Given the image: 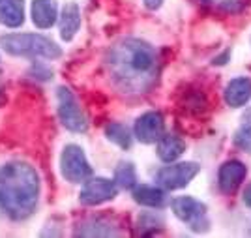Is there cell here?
I'll list each match as a JSON object with an SVG mask.
<instances>
[{"instance_id":"6da1fadb","label":"cell","mask_w":251,"mask_h":238,"mask_svg":"<svg viewBox=\"0 0 251 238\" xmlns=\"http://www.w3.org/2000/svg\"><path fill=\"white\" fill-rule=\"evenodd\" d=\"M105 68L118 92L145 96L157 83L159 54L156 47L139 38H122L109 47Z\"/></svg>"},{"instance_id":"7a4b0ae2","label":"cell","mask_w":251,"mask_h":238,"mask_svg":"<svg viewBox=\"0 0 251 238\" xmlns=\"http://www.w3.org/2000/svg\"><path fill=\"white\" fill-rule=\"evenodd\" d=\"M40 175L25 161L0 165V212L11 221H25L40 203Z\"/></svg>"},{"instance_id":"3957f363","label":"cell","mask_w":251,"mask_h":238,"mask_svg":"<svg viewBox=\"0 0 251 238\" xmlns=\"http://www.w3.org/2000/svg\"><path fill=\"white\" fill-rule=\"evenodd\" d=\"M2 49L11 56H28V58H47L56 60L62 56V49L58 43H54L51 38L43 34H6L0 38Z\"/></svg>"},{"instance_id":"277c9868","label":"cell","mask_w":251,"mask_h":238,"mask_svg":"<svg viewBox=\"0 0 251 238\" xmlns=\"http://www.w3.org/2000/svg\"><path fill=\"white\" fill-rule=\"evenodd\" d=\"M56 102H58V118L64 128L74 133H84L88 130V120L75 94L68 86H60L56 90Z\"/></svg>"},{"instance_id":"5b68a950","label":"cell","mask_w":251,"mask_h":238,"mask_svg":"<svg viewBox=\"0 0 251 238\" xmlns=\"http://www.w3.org/2000/svg\"><path fill=\"white\" fill-rule=\"evenodd\" d=\"M171 208H173V214L182 221L186 223L189 227L193 229L195 233H204L208 231V208L204 203L197 201L195 197H189V195H182L173 199L171 203Z\"/></svg>"},{"instance_id":"8992f818","label":"cell","mask_w":251,"mask_h":238,"mask_svg":"<svg viewBox=\"0 0 251 238\" xmlns=\"http://www.w3.org/2000/svg\"><path fill=\"white\" fill-rule=\"evenodd\" d=\"M60 173L72 184L86 182L92 176V167L79 145H66L60 154Z\"/></svg>"},{"instance_id":"52a82bcc","label":"cell","mask_w":251,"mask_h":238,"mask_svg":"<svg viewBox=\"0 0 251 238\" xmlns=\"http://www.w3.org/2000/svg\"><path fill=\"white\" fill-rule=\"evenodd\" d=\"M201 165L195 161H180V163H169V165L161 167L156 173V184L163 187L165 191H175V189H182L186 187L199 175Z\"/></svg>"},{"instance_id":"ba28073f","label":"cell","mask_w":251,"mask_h":238,"mask_svg":"<svg viewBox=\"0 0 251 238\" xmlns=\"http://www.w3.org/2000/svg\"><path fill=\"white\" fill-rule=\"evenodd\" d=\"M116 195H118V186L115 180H109L103 176H96V178L90 176L81 187L79 203L84 207H98L107 201H113Z\"/></svg>"},{"instance_id":"9c48e42d","label":"cell","mask_w":251,"mask_h":238,"mask_svg":"<svg viewBox=\"0 0 251 238\" xmlns=\"http://www.w3.org/2000/svg\"><path fill=\"white\" fill-rule=\"evenodd\" d=\"M165 132V120L159 111H147L141 116H137L133 124V135L139 143L143 145H152L157 143V139Z\"/></svg>"},{"instance_id":"30bf717a","label":"cell","mask_w":251,"mask_h":238,"mask_svg":"<svg viewBox=\"0 0 251 238\" xmlns=\"http://www.w3.org/2000/svg\"><path fill=\"white\" fill-rule=\"evenodd\" d=\"M248 176V167L240 159H227L218 171V187L223 195L236 193Z\"/></svg>"},{"instance_id":"8fae6325","label":"cell","mask_w":251,"mask_h":238,"mask_svg":"<svg viewBox=\"0 0 251 238\" xmlns=\"http://www.w3.org/2000/svg\"><path fill=\"white\" fill-rule=\"evenodd\" d=\"M223 100L230 109H240L246 107L251 100V77H234L230 79L225 90Z\"/></svg>"},{"instance_id":"7c38bea8","label":"cell","mask_w":251,"mask_h":238,"mask_svg":"<svg viewBox=\"0 0 251 238\" xmlns=\"http://www.w3.org/2000/svg\"><path fill=\"white\" fill-rule=\"evenodd\" d=\"M74 233L75 235H81V237H116L120 231L116 229V225L113 221L98 216V217H88L84 221H79Z\"/></svg>"},{"instance_id":"4fadbf2b","label":"cell","mask_w":251,"mask_h":238,"mask_svg":"<svg viewBox=\"0 0 251 238\" xmlns=\"http://www.w3.org/2000/svg\"><path fill=\"white\" fill-rule=\"evenodd\" d=\"M30 11L32 23L42 30L51 28L58 21V6L54 0H32Z\"/></svg>"},{"instance_id":"5bb4252c","label":"cell","mask_w":251,"mask_h":238,"mask_svg":"<svg viewBox=\"0 0 251 238\" xmlns=\"http://www.w3.org/2000/svg\"><path fill=\"white\" fill-rule=\"evenodd\" d=\"M186 152V141L175 133H163L157 139V158L163 163H173Z\"/></svg>"},{"instance_id":"9a60e30c","label":"cell","mask_w":251,"mask_h":238,"mask_svg":"<svg viewBox=\"0 0 251 238\" xmlns=\"http://www.w3.org/2000/svg\"><path fill=\"white\" fill-rule=\"evenodd\" d=\"M81 28V10L75 2H68L60 13V38L64 42H72Z\"/></svg>"},{"instance_id":"2e32d148","label":"cell","mask_w":251,"mask_h":238,"mask_svg":"<svg viewBox=\"0 0 251 238\" xmlns=\"http://www.w3.org/2000/svg\"><path fill=\"white\" fill-rule=\"evenodd\" d=\"M133 201L141 207L148 208H161L167 203V193L165 189L159 186H147V184H141L135 186L133 189Z\"/></svg>"},{"instance_id":"e0dca14e","label":"cell","mask_w":251,"mask_h":238,"mask_svg":"<svg viewBox=\"0 0 251 238\" xmlns=\"http://www.w3.org/2000/svg\"><path fill=\"white\" fill-rule=\"evenodd\" d=\"M0 23L17 28L25 23V0H0Z\"/></svg>"},{"instance_id":"ac0fdd59","label":"cell","mask_w":251,"mask_h":238,"mask_svg":"<svg viewBox=\"0 0 251 238\" xmlns=\"http://www.w3.org/2000/svg\"><path fill=\"white\" fill-rule=\"evenodd\" d=\"M105 137L116 146H120L122 150H129L133 145V133L129 132L127 126L120 124V122H111L105 126Z\"/></svg>"},{"instance_id":"d6986e66","label":"cell","mask_w":251,"mask_h":238,"mask_svg":"<svg viewBox=\"0 0 251 238\" xmlns=\"http://www.w3.org/2000/svg\"><path fill=\"white\" fill-rule=\"evenodd\" d=\"M115 182L122 189H133L137 186V171L131 161H120L115 169Z\"/></svg>"},{"instance_id":"ffe728a7","label":"cell","mask_w":251,"mask_h":238,"mask_svg":"<svg viewBox=\"0 0 251 238\" xmlns=\"http://www.w3.org/2000/svg\"><path fill=\"white\" fill-rule=\"evenodd\" d=\"M234 146L244 150V152H251V130L240 128L234 133Z\"/></svg>"},{"instance_id":"44dd1931","label":"cell","mask_w":251,"mask_h":238,"mask_svg":"<svg viewBox=\"0 0 251 238\" xmlns=\"http://www.w3.org/2000/svg\"><path fill=\"white\" fill-rule=\"evenodd\" d=\"M30 75L32 77H36L38 81H49L52 77V72L47 68V66H43V64H34L30 68Z\"/></svg>"},{"instance_id":"7402d4cb","label":"cell","mask_w":251,"mask_h":238,"mask_svg":"<svg viewBox=\"0 0 251 238\" xmlns=\"http://www.w3.org/2000/svg\"><path fill=\"white\" fill-rule=\"evenodd\" d=\"M139 219H145V221H148V223H139V225H141V227L148 225V227H150V231H156L157 227H161V225H163V219H161V217H157L156 214H143Z\"/></svg>"},{"instance_id":"603a6c76","label":"cell","mask_w":251,"mask_h":238,"mask_svg":"<svg viewBox=\"0 0 251 238\" xmlns=\"http://www.w3.org/2000/svg\"><path fill=\"white\" fill-rule=\"evenodd\" d=\"M229 58H230V49H225L221 54H218V56L212 60V64H214V66H225V64L229 62Z\"/></svg>"},{"instance_id":"cb8c5ba5","label":"cell","mask_w":251,"mask_h":238,"mask_svg":"<svg viewBox=\"0 0 251 238\" xmlns=\"http://www.w3.org/2000/svg\"><path fill=\"white\" fill-rule=\"evenodd\" d=\"M221 8L227 11H236L242 8V0H223V4H221Z\"/></svg>"},{"instance_id":"d4e9b609","label":"cell","mask_w":251,"mask_h":238,"mask_svg":"<svg viewBox=\"0 0 251 238\" xmlns=\"http://www.w3.org/2000/svg\"><path fill=\"white\" fill-rule=\"evenodd\" d=\"M143 2H145V6H147L148 10H157L163 4V0H143Z\"/></svg>"},{"instance_id":"484cf974","label":"cell","mask_w":251,"mask_h":238,"mask_svg":"<svg viewBox=\"0 0 251 238\" xmlns=\"http://www.w3.org/2000/svg\"><path fill=\"white\" fill-rule=\"evenodd\" d=\"M242 199H244V205H246L248 208H251V184L244 189V195H242Z\"/></svg>"},{"instance_id":"4316f807","label":"cell","mask_w":251,"mask_h":238,"mask_svg":"<svg viewBox=\"0 0 251 238\" xmlns=\"http://www.w3.org/2000/svg\"><path fill=\"white\" fill-rule=\"evenodd\" d=\"M240 128L251 130V111H246V114L242 116V126H240Z\"/></svg>"},{"instance_id":"83f0119b","label":"cell","mask_w":251,"mask_h":238,"mask_svg":"<svg viewBox=\"0 0 251 238\" xmlns=\"http://www.w3.org/2000/svg\"><path fill=\"white\" fill-rule=\"evenodd\" d=\"M197 2H201V4H208V2H212V0H197Z\"/></svg>"}]
</instances>
